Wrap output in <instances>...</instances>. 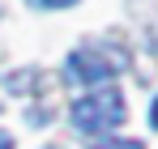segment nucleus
I'll return each mask as SVG.
<instances>
[{
    "label": "nucleus",
    "instance_id": "1",
    "mask_svg": "<svg viewBox=\"0 0 158 149\" xmlns=\"http://www.w3.org/2000/svg\"><path fill=\"white\" fill-rule=\"evenodd\" d=\"M124 115H128V107H124V94L115 90V85H103V90H94V94H81L73 107H69V119L77 132L85 136H94V132H111V128L124 124Z\"/></svg>",
    "mask_w": 158,
    "mask_h": 149
},
{
    "label": "nucleus",
    "instance_id": "2",
    "mask_svg": "<svg viewBox=\"0 0 158 149\" xmlns=\"http://www.w3.org/2000/svg\"><path fill=\"white\" fill-rule=\"evenodd\" d=\"M115 73H124V60L115 51H94L81 47L69 55V77L73 81H85V85H98V81H111Z\"/></svg>",
    "mask_w": 158,
    "mask_h": 149
},
{
    "label": "nucleus",
    "instance_id": "3",
    "mask_svg": "<svg viewBox=\"0 0 158 149\" xmlns=\"http://www.w3.org/2000/svg\"><path fill=\"white\" fill-rule=\"evenodd\" d=\"M90 149H145V145L132 136H98V141H90Z\"/></svg>",
    "mask_w": 158,
    "mask_h": 149
},
{
    "label": "nucleus",
    "instance_id": "4",
    "mask_svg": "<svg viewBox=\"0 0 158 149\" xmlns=\"http://www.w3.org/2000/svg\"><path fill=\"white\" fill-rule=\"evenodd\" d=\"M34 9H69V4H77V0H30Z\"/></svg>",
    "mask_w": 158,
    "mask_h": 149
},
{
    "label": "nucleus",
    "instance_id": "5",
    "mask_svg": "<svg viewBox=\"0 0 158 149\" xmlns=\"http://www.w3.org/2000/svg\"><path fill=\"white\" fill-rule=\"evenodd\" d=\"M0 149H13V136H9L4 128H0Z\"/></svg>",
    "mask_w": 158,
    "mask_h": 149
},
{
    "label": "nucleus",
    "instance_id": "6",
    "mask_svg": "<svg viewBox=\"0 0 158 149\" xmlns=\"http://www.w3.org/2000/svg\"><path fill=\"white\" fill-rule=\"evenodd\" d=\"M150 124L158 128V98H154V107H150Z\"/></svg>",
    "mask_w": 158,
    "mask_h": 149
}]
</instances>
